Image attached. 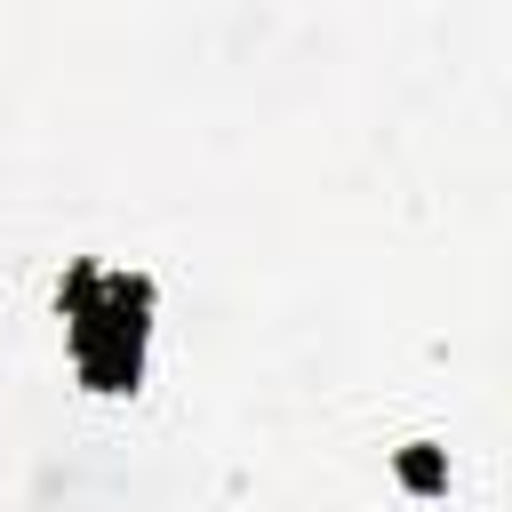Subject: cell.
I'll return each instance as SVG.
<instances>
[{
	"label": "cell",
	"mask_w": 512,
	"mask_h": 512,
	"mask_svg": "<svg viewBox=\"0 0 512 512\" xmlns=\"http://www.w3.org/2000/svg\"><path fill=\"white\" fill-rule=\"evenodd\" d=\"M56 312H64V360H72V376H80L96 400H120V392L144 384L152 312H160L152 272L80 256V264H64V280H56Z\"/></svg>",
	"instance_id": "6da1fadb"
},
{
	"label": "cell",
	"mask_w": 512,
	"mask_h": 512,
	"mask_svg": "<svg viewBox=\"0 0 512 512\" xmlns=\"http://www.w3.org/2000/svg\"><path fill=\"white\" fill-rule=\"evenodd\" d=\"M392 472H400L416 496H440V488H448V448H432V440H408V448L392 456Z\"/></svg>",
	"instance_id": "7a4b0ae2"
}]
</instances>
